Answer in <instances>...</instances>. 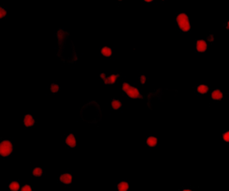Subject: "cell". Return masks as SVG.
Instances as JSON below:
<instances>
[{
	"label": "cell",
	"mask_w": 229,
	"mask_h": 191,
	"mask_svg": "<svg viewBox=\"0 0 229 191\" xmlns=\"http://www.w3.org/2000/svg\"><path fill=\"white\" fill-rule=\"evenodd\" d=\"M59 181L62 182V183H64V184L69 185V184H71L72 181H73V177H72V175L70 173H64V174L60 175Z\"/></svg>",
	"instance_id": "52a82bcc"
},
{
	"label": "cell",
	"mask_w": 229,
	"mask_h": 191,
	"mask_svg": "<svg viewBox=\"0 0 229 191\" xmlns=\"http://www.w3.org/2000/svg\"><path fill=\"white\" fill-rule=\"evenodd\" d=\"M227 30H229V21L227 22Z\"/></svg>",
	"instance_id": "603a6c76"
},
{
	"label": "cell",
	"mask_w": 229,
	"mask_h": 191,
	"mask_svg": "<svg viewBox=\"0 0 229 191\" xmlns=\"http://www.w3.org/2000/svg\"><path fill=\"white\" fill-rule=\"evenodd\" d=\"M119 1H122V0H119Z\"/></svg>",
	"instance_id": "cb8c5ba5"
},
{
	"label": "cell",
	"mask_w": 229,
	"mask_h": 191,
	"mask_svg": "<svg viewBox=\"0 0 229 191\" xmlns=\"http://www.w3.org/2000/svg\"><path fill=\"white\" fill-rule=\"evenodd\" d=\"M50 91L51 93H57L59 91V86L57 85L56 84H52L51 86H50Z\"/></svg>",
	"instance_id": "e0dca14e"
},
{
	"label": "cell",
	"mask_w": 229,
	"mask_h": 191,
	"mask_svg": "<svg viewBox=\"0 0 229 191\" xmlns=\"http://www.w3.org/2000/svg\"><path fill=\"white\" fill-rule=\"evenodd\" d=\"M123 90L127 94V96L132 99H143V96L141 94L140 91L137 88L130 85L128 83L123 84Z\"/></svg>",
	"instance_id": "7a4b0ae2"
},
{
	"label": "cell",
	"mask_w": 229,
	"mask_h": 191,
	"mask_svg": "<svg viewBox=\"0 0 229 191\" xmlns=\"http://www.w3.org/2000/svg\"><path fill=\"white\" fill-rule=\"evenodd\" d=\"M146 143L149 147H155L157 144V138L155 136H149L147 138Z\"/></svg>",
	"instance_id": "30bf717a"
},
{
	"label": "cell",
	"mask_w": 229,
	"mask_h": 191,
	"mask_svg": "<svg viewBox=\"0 0 229 191\" xmlns=\"http://www.w3.org/2000/svg\"><path fill=\"white\" fill-rule=\"evenodd\" d=\"M211 98L214 101H219V100H222L224 98V95H223L222 92L220 91L219 89H216L211 93Z\"/></svg>",
	"instance_id": "9c48e42d"
},
{
	"label": "cell",
	"mask_w": 229,
	"mask_h": 191,
	"mask_svg": "<svg viewBox=\"0 0 229 191\" xmlns=\"http://www.w3.org/2000/svg\"><path fill=\"white\" fill-rule=\"evenodd\" d=\"M22 191H31L32 190V189H31V187H30L29 185H24L23 187H22Z\"/></svg>",
	"instance_id": "ffe728a7"
},
{
	"label": "cell",
	"mask_w": 229,
	"mask_h": 191,
	"mask_svg": "<svg viewBox=\"0 0 229 191\" xmlns=\"http://www.w3.org/2000/svg\"><path fill=\"white\" fill-rule=\"evenodd\" d=\"M65 143L70 148H75L76 146V139L73 134L68 135L65 138Z\"/></svg>",
	"instance_id": "8992f818"
},
{
	"label": "cell",
	"mask_w": 229,
	"mask_h": 191,
	"mask_svg": "<svg viewBox=\"0 0 229 191\" xmlns=\"http://www.w3.org/2000/svg\"><path fill=\"white\" fill-rule=\"evenodd\" d=\"M32 174H33L34 177H41L44 174V172H43V170L41 168L36 167V168H34L32 170Z\"/></svg>",
	"instance_id": "9a60e30c"
},
{
	"label": "cell",
	"mask_w": 229,
	"mask_h": 191,
	"mask_svg": "<svg viewBox=\"0 0 229 191\" xmlns=\"http://www.w3.org/2000/svg\"><path fill=\"white\" fill-rule=\"evenodd\" d=\"M139 81H140V84L144 85V84L146 83V77H145V76H141V77H140Z\"/></svg>",
	"instance_id": "44dd1931"
},
{
	"label": "cell",
	"mask_w": 229,
	"mask_h": 191,
	"mask_svg": "<svg viewBox=\"0 0 229 191\" xmlns=\"http://www.w3.org/2000/svg\"><path fill=\"white\" fill-rule=\"evenodd\" d=\"M222 137H223V140L225 141V142H227V143H229V130L228 131H227V132H225L223 135H222Z\"/></svg>",
	"instance_id": "ac0fdd59"
},
{
	"label": "cell",
	"mask_w": 229,
	"mask_h": 191,
	"mask_svg": "<svg viewBox=\"0 0 229 191\" xmlns=\"http://www.w3.org/2000/svg\"><path fill=\"white\" fill-rule=\"evenodd\" d=\"M210 88L208 85H199L197 87V92L201 94H205L209 92Z\"/></svg>",
	"instance_id": "7c38bea8"
},
{
	"label": "cell",
	"mask_w": 229,
	"mask_h": 191,
	"mask_svg": "<svg viewBox=\"0 0 229 191\" xmlns=\"http://www.w3.org/2000/svg\"><path fill=\"white\" fill-rule=\"evenodd\" d=\"M144 1H145L146 3H150V2H152L153 0H144Z\"/></svg>",
	"instance_id": "7402d4cb"
},
{
	"label": "cell",
	"mask_w": 229,
	"mask_h": 191,
	"mask_svg": "<svg viewBox=\"0 0 229 191\" xmlns=\"http://www.w3.org/2000/svg\"><path fill=\"white\" fill-rule=\"evenodd\" d=\"M10 190L17 191L20 189V183L18 181H12L9 184Z\"/></svg>",
	"instance_id": "2e32d148"
},
{
	"label": "cell",
	"mask_w": 229,
	"mask_h": 191,
	"mask_svg": "<svg viewBox=\"0 0 229 191\" xmlns=\"http://www.w3.org/2000/svg\"><path fill=\"white\" fill-rule=\"evenodd\" d=\"M208 48V44L204 39L196 40V49L198 52H205Z\"/></svg>",
	"instance_id": "5b68a950"
},
{
	"label": "cell",
	"mask_w": 229,
	"mask_h": 191,
	"mask_svg": "<svg viewBox=\"0 0 229 191\" xmlns=\"http://www.w3.org/2000/svg\"><path fill=\"white\" fill-rule=\"evenodd\" d=\"M111 107L113 110H119L122 107V102L119 100H112L111 102Z\"/></svg>",
	"instance_id": "5bb4252c"
},
{
	"label": "cell",
	"mask_w": 229,
	"mask_h": 191,
	"mask_svg": "<svg viewBox=\"0 0 229 191\" xmlns=\"http://www.w3.org/2000/svg\"><path fill=\"white\" fill-rule=\"evenodd\" d=\"M117 189L119 191H126L129 189V184L126 181L120 182L117 185Z\"/></svg>",
	"instance_id": "4fadbf2b"
},
{
	"label": "cell",
	"mask_w": 229,
	"mask_h": 191,
	"mask_svg": "<svg viewBox=\"0 0 229 191\" xmlns=\"http://www.w3.org/2000/svg\"><path fill=\"white\" fill-rule=\"evenodd\" d=\"M23 124L27 127H31L35 124V119L31 115H25L23 118Z\"/></svg>",
	"instance_id": "ba28073f"
},
{
	"label": "cell",
	"mask_w": 229,
	"mask_h": 191,
	"mask_svg": "<svg viewBox=\"0 0 229 191\" xmlns=\"http://www.w3.org/2000/svg\"><path fill=\"white\" fill-rule=\"evenodd\" d=\"M119 75H111L110 77H106V74H101L100 78L104 81V85H114L117 83Z\"/></svg>",
	"instance_id": "277c9868"
},
{
	"label": "cell",
	"mask_w": 229,
	"mask_h": 191,
	"mask_svg": "<svg viewBox=\"0 0 229 191\" xmlns=\"http://www.w3.org/2000/svg\"><path fill=\"white\" fill-rule=\"evenodd\" d=\"M176 23L179 29L183 32H188L191 30L190 19L186 14H179L176 16Z\"/></svg>",
	"instance_id": "6da1fadb"
},
{
	"label": "cell",
	"mask_w": 229,
	"mask_h": 191,
	"mask_svg": "<svg viewBox=\"0 0 229 191\" xmlns=\"http://www.w3.org/2000/svg\"><path fill=\"white\" fill-rule=\"evenodd\" d=\"M6 14H7V12H6V10L4 9L2 6L0 7V18L2 19V18H4L6 15Z\"/></svg>",
	"instance_id": "d6986e66"
},
{
	"label": "cell",
	"mask_w": 229,
	"mask_h": 191,
	"mask_svg": "<svg viewBox=\"0 0 229 191\" xmlns=\"http://www.w3.org/2000/svg\"><path fill=\"white\" fill-rule=\"evenodd\" d=\"M101 55L103 57H111L112 56V49L109 47H103L101 48Z\"/></svg>",
	"instance_id": "8fae6325"
},
{
	"label": "cell",
	"mask_w": 229,
	"mask_h": 191,
	"mask_svg": "<svg viewBox=\"0 0 229 191\" xmlns=\"http://www.w3.org/2000/svg\"><path fill=\"white\" fill-rule=\"evenodd\" d=\"M14 145L9 140H4L0 143V155L3 157H7L13 153Z\"/></svg>",
	"instance_id": "3957f363"
}]
</instances>
